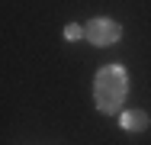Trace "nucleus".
<instances>
[{"instance_id": "1", "label": "nucleus", "mask_w": 151, "mask_h": 145, "mask_svg": "<svg viewBox=\"0 0 151 145\" xmlns=\"http://www.w3.org/2000/svg\"><path fill=\"white\" fill-rule=\"evenodd\" d=\"M129 97V74L122 65H106L93 78V103L100 113H119Z\"/></svg>"}, {"instance_id": "2", "label": "nucleus", "mask_w": 151, "mask_h": 145, "mask_svg": "<svg viewBox=\"0 0 151 145\" xmlns=\"http://www.w3.org/2000/svg\"><path fill=\"white\" fill-rule=\"evenodd\" d=\"M119 36H122V26L116 20H106V16H96V20H90V23L84 26V39L93 42V45H100V49L116 45Z\"/></svg>"}, {"instance_id": "3", "label": "nucleus", "mask_w": 151, "mask_h": 145, "mask_svg": "<svg viewBox=\"0 0 151 145\" xmlns=\"http://www.w3.org/2000/svg\"><path fill=\"white\" fill-rule=\"evenodd\" d=\"M148 113L145 110H122V116H119V126L125 129V132H145L148 129Z\"/></svg>"}, {"instance_id": "4", "label": "nucleus", "mask_w": 151, "mask_h": 145, "mask_svg": "<svg viewBox=\"0 0 151 145\" xmlns=\"http://www.w3.org/2000/svg\"><path fill=\"white\" fill-rule=\"evenodd\" d=\"M81 36H84V26H74V23L64 26V39H68V42H74V39H81Z\"/></svg>"}]
</instances>
